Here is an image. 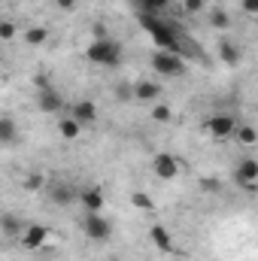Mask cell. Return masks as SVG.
<instances>
[{
  "label": "cell",
  "instance_id": "6da1fadb",
  "mask_svg": "<svg viewBox=\"0 0 258 261\" xmlns=\"http://www.w3.org/2000/svg\"><path fill=\"white\" fill-rule=\"evenodd\" d=\"M137 21H140V28H143V31H149V37H152V43L158 46V52L183 55V40H179L176 28H173V24H167L161 15H146V12H140V15H137Z\"/></svg>",
  "mask_w": 258,
  "mask_h": 261
},
{
  "label": "cell",
  "instance_id": "7a4b0ae2",
  "mask_svg": "<svg viewBox=\"0 0 258 261\" xmlns=\"http://www.w3.org/2000/svg\"><path fill=\"white\" fill-rule=\"evenodd\" d=\"M122 52H125V49H122L119 40L104 37V40H94V43L85 49V58L97 67H116V64H122Z\"/></svg>",
  "mask_w": 258,
  "mask_h": 261
},
{
  "label": "cell",
  "instance_id": "3957f363",
  "mask_svg": "<svg viewBox=\"0 0 258 261\" xmlns=\"http://www.w3.org/2000/svg\"><path fill=\"white\" fill-rule=\"evenodd\" d=\"M82 231H85L88 240H94V243H107V240L113 237V222L104 219L100 213H85V219H82Z\"/></svg>",
  "mask_w": 258,
  "mask_h": 261
},
{
  "label": "cell",
  "instance_id": "277c9868",
  "mask_svg": "<svg viewBox=\"0 0 258 261\" xmlns=\"http://www.w3.org/2000/svg\"><path fill=\"white\" fill-rule=\"evenodd\" d=\"M237 119L234 116H225V113H216V116H210L207 122H203V130L213 137V140H231L234 137V130H237Z\"/></svg>",
  "mask_w": 258,
  "mask_h": 261
},
{
  "label": "cell",
  "instance_id": "5b68a950",
  "mask_svg": "<svg viewBox=\"0 0 258 261\" xmlns=\"http://www.w3.org/2000/svg\"><path fill=\"white\" fill-rule=\"evenodd\" d=\"M152 70L158 76H183L186 61H183V55H173V52H155L152 55Z\"/></svg>",
  "mask_w": 258,
  "mask_h": 261
},
{
  "label": "cell",
  "instance_id": "8992f818",
  "mask_svg": "<svg viewBox=\"0 0 258 261\" xmlns=\"http://www.w3.org/2000/svg\"><path fill=\"white\" fill-rule=\"evenodd\" d=\"M234 182L243 186L246 192H255L258 189V161L255 158H243V161L234 167Z\"/></svg>",
  "mask_w": 258,
  "mask_h": 261
},
{
  "label": "cell",
  "instance_id": "52a82bcc",
  "mask_svg": "<svg viewBox=\"0 0 258 261\" xmlns=\"http://www.w3.org/2000/svg\"><path fill=\"white\" fill-rule=\"evenodd\" d=\"M152 170H155L158 179L170 182V179H176V173H179V161L173 158V152H158V155L152 158Z\"/></svg>",
  "mask_w": 258,
  "mask_h": 261
},
{
  "label": "cell",
  "instance_id": "ba28073f",
  "mask_svg": "<svg viewBox=\"0 0 258 261\" xmlns=\"http://www.w3.org/2000/svg\"><path fill=\"white\" fill-rule=\"evenodd\" d=\"M131 97L134 100H143V103H155V100H161V82L140 79V82L131 85Z\"/></svg>",
  "mask_w": 258,
  "mask_h": 261
},
{
  "label": "cell",
  "instance_id": "9c48e42d",
  "mask_svg": "<svg viewBox=\"0 0 258 261\" xmlns=\"http://www.w3.org/2000/svg\"><path fill=\"white\" fill-rule=\"evenodd\" d=\"M37 107H40V113H49V116H58V113H64V97L55 91V88H43V91H37Z\"/></svg>",
  "mask_w": 258,
  "mask_h": 261
},
{
  "label": "cell",
  "instance_id": "30bf717a",
  "mask_svg": "<svg viewBox=\"0 0 258 261\" xmlns=\"http://www.w3.org/2000/svg\"><path fill=\"white\" fill-rule=\"evenodd\" d=\"M46 237H49V228L40 225V222H31V225H24V231H21V246H24V249H43Z\"/></svg>",
  "mask_w": 258,
  "mask_h": 261
},
{
  "label": "cell",
  "instance_id": "8fae6325",
  "mask_svg": "<svg viewBox=\"0 0 258 261\" xmlns=\"http://www.w3.org/2000/svg\"><path fill=\"white\" fill-rule=\"evenodd\" d=\"M70 116H73L79 125H94L97 107H94V100H76V103L70 107Z\"/></svg>",
  "mask_w": 258,
  "mask_h": 261
},
{
  "label": "cell",
  "instance_id": "7c38bea8",
  "mask_svg": "<svg viewBox=\"0 0 258 261\" xmlns=\"http://www.w3.org/2000/svg\"><path fill=\"white\" fill-rule=\"evenodd\" d=\"M149 240H152V246H155L158 252H173V237H170V231H167L161 222L149 228Z\"/></svg>",
  "mask_w": 258,
  "mask_h": 261
},
{
  "label": "cell",
  "instance_id": "4fadbf2b",
  "mask_svg": "<svg viewBox=\"0 0 258 261\" xmlns=\"http://www.w3.org/2000/svg\"><path fill=\"white\" fill-rule=\"evenodd\" d=\"M21 231H24V222H21L15 213H3V216H0V234H3L6 240L21 237Z\"/></svg>",
  "mask_w": 258,
  "mask_h": 261
},
{
  "label": "cell",
  "instance_id": "5bb4252c",
  "mask_svg": "<svg viewBox=\"0 0 258 261\" xmlns=\"http://www.w3.org/2000/svg\"><path fill=\"white\" fill-rule=\"evenodd\" d=\"M18 143V122L12 116H0V146H15Z\"/></svg>",
  "mask_w": 258,
  "mask_h": 261
},
{
  "label": "cell",
  "instance_id": "9a60e30c",
  "mask_svg": "<svg viewBox=\"0 0 258 261\" xmlns=\"http://www.w3.org/2000/svg\"><path fill=\"white\" fill-rule=\"evenodd\" d=\"M219 58L228 67H237L243 61V49H240L237 43H231V40H222V43H219Z\"/></svg>",
  "mask_w": 258,
  "mask_h": 261
},
{
  "label": "cell",
  "instance_id": "2e32d148",
  "mask_svg": "<svg viewBox=\"0 0 258 261\" xmlns=\"http://www.w3.org/2000/svg\"><path fill=\"white\" fill-rule=\"evenodd\" d=\"M79 200H82V210L85 213H100L104 210V192L100 189H85Z\"/></svg>",
  "mask_w": 258,
  "mask_h": 261
},
{
  "label": "cell",
  "instance_id": "e0dca14e",
  "mask_svg": "<svg viewBox=\"0 0 258 261\" xmlns=\"http://www.w3.org/2000/svg\"><path fill=\"white\" fill-rule=\"evenodd\" d=\"M73 200H76V189H73V186H67V182H55V186H52V203L70 206Z\"/></svg>",
  "mask_w": 258,
  "mask_h": 261
},
{
  "label": "cell",
  "instance_id": "ac0fdd59",
  "mask_svg": "<svg viewBox=\"0 0 258 261\" xmlns=\"http://www.w3.org/2000/svg\"><path fill=\"white\" fill-rule=\"evenodd\" d=\"M58 134H61L64 140H76V137L82 134V125H79L73 116H61V122H58Z\"/></svg>",
  "mask_w": 258,
  "mask_h": 261
},
{
  "label": "cell",
  "instance_id": "d6986e66",
  "mask_svg": "<svg viewBox=\"0 0 258 261\" xmlns=\"http://www.w3.org/2000/svg\"><path fill=\"white\" fill-rule=\"evenodd\" d=\"M46 40H49V31L43 24H34V28L24 31V43H31V46H43Z\"/></svg>",
  "mask_w": 258,
  "mask_h": 261
},
{
  "label": "cell",
  "instance_id": "ffe728a7",
  "mask_svg": "<svg viewBox=\"0 0 258 261\" xmlns=\"http://www.w3.org/2000/svg\"><path fill=\"white\" fill-rule=\"evenodd\" d=\"M140 3V12L146 15H161L164 9H170V0H137Z\"/></svg>",
  "mask_w": 258,
  "mask_h": 261
},
{
  "label": "cell",
  "instance_id": "44dd1931",
  "mask_svg": "<svg viewBox=\"0 0 258 261\" xmlns=\"http://www.w3.org/2000/svg\"><path fill=\"white\" fill-rule=\"evenodd\" d=\"M234 137H237L243 146H255V143H258V130L252 128V125H237Z\"/></svg>",
  "mask_w": 258,
  "mask_h": 261
},
{
  "label": "cell",
  "instance_id": "7402d4cb",
  "mask_svg": "<svg viewBox=\"0 0 258 261\" xmlns=\"http://www.w3.org/2000/svg\"><path fill=\"white\" fill-rule=\"evenodd\" d=\"M210 24L219 28V31H225V28L231 24V15H228L222 6H213V9H210Z\"/></svg>",
  "mask_w": 258,
  "mask_h": 261
},
{
  "label": "cell",
  "instance_id": "603a6c76",
  "mask_svg": "<svg viewBox=\"0 0 258 261\" xmlns=\"http://www.w3.org/2000/svg\"><path fill=\"white\" fill-rule=\"evenodd\" d=\"M222 179L219 176H200V192H207V195H219L222 192Z\"/></svg>",
  "mask_w": 258,
  "mask_h": 261
},
{
  "label": "cell",
  "instance_id": "cb8c5ba5",
  "mask_svg": "<svg viewBox=\"0 0 258 261\" xmlns=\"http://www.w3.org/2000/svg\"><path fill=\"white\" fill-rule=\"evenodd\" d=\"M131 203H134L137 210H146V213H152V210H155V200L146 195V192H134V195H131Z\"/></svg>",
  "mask_w": 258,
  "mask_h": 261
},
{
  "label": "cell",
  "instance_id": "d4e9b609",
  "mask_svg": "<svg viewBox=\"0 0 258 261\" xmlns=\"http://www.w3.org/2000/svg\"><path fill=\"white\" fill-rule=\"evenodd\" d=\"M21 186H24V189H28V192H40V189H43V186H46V176H43V173H28V176H24V182H21Z\"/></svg>",
  "mask_w": 258,
  "mask_h": 261
},
{
  "label": "cell",
  "instance_id": "484cf974",
  "mask_svg": "<svg viewBox=\"0 0 258 261\" xmlns=\"http://www.w3.org/2000/svg\"><path fill=\"white\" fill-rule=\"evenodd\" d=\"M170 116H173V110H170L167 103H155V107H152V119H155V122H170Z\"/></svg>",
  "mask_w": 258,
  "mask_h": 261
},
{
  "label": "cell",
  "instance_id": "4316f807",
  "mask_svg": "<svg viewBox=\"0 0 258 261\" xmlns=\"http://www.w3.org/2000/svg\"><path fill=\"white\" fill-rule=\"evenodd\" d=\"M15 34H18V28H15V21H0V40H3V43H9V40H15Z\"/></svg>",
  "mask_w": 258,
  "mask_h": 261
},
{
  "label": "cell",
  "instance_id": "83f0119b",
  "mask_svg": "<svg viewBox=\"0 0 258 261\" xmlns=\"http://www.w3.org/2000/svg\"><path fill=\"white\" fill-rule=\"evenodd\" d=\"M183 9H186L189 15H197V12L207 9V0H183Z\"/></svg>",
  "mask_w": 258,
  "mask_h": 261
},
{
  "label": "cell",
  "instance_id": "f1b7e54d",
  "mask_svg": "<svg viewBox=\"0 0 258 261\" xmlns=\"http://www.w3.org/2000/svg\"><path fill=\"white\" fill-rule=\"evenodd\" d=\"M240 9L246 15H258V0H240Z\"/></svg>",
  "mask_w": 258,
  "mask_h": 261
},
{
  "label": "cell",
  "instance_id": "f546056e",
  "mask_svg": "<svg viewBox=\"0 0 258 261\" xmlns=\"http://www.w3.org/2000/svg\"><path fill=\"white\" fill-rule=\"evenodd\" d=\"M34 85H37V91H43V88H52L49 76H37V79H34Z\"/></svg>",
  "mask_w": 258,
  "mask_h": 261
},
{
  "label": "cell",
  "instance_id": "4dcf8cb0",
  "mask_svg": "<svg viewBox=\"0 0 258 261\" xmlns=\"http://www.w3.org/2000/svg\"><path fill=\"white\" fill-rule=\"evenodd\" d=\"M55 3H58L61 9H73V6H76V0H55Z\"/></svg>",
  "mask_w": 258,
  "mask_h": 261
},
{
  "label": "cell",
  "instance_id": "1f68e13d",
  "mask_svg": "<svg viewBox=\"0 0 258 261\" xmlns=\"http://www.w3.org/2000/svg\"><path fill=\"white\" fill-rule=\"evenodd\" d=\"M110 261H119V258H110Z\"/></svg>",
  "mask_w": 258,
  "mask_h": 261
},
{
  "label": "cell",
  "instance_id": "d6a6232c",
  "mask_svg": "<svg viewBox=\"0 0 258 261\" xmlns=\"http://www.w3.org/2000/svg\"><path fill=\"white\" fill-rule=\"evenodd\" d=\"M0 21H3V18H0Z\"/></svg>",
  "mask_w": 258,
  "mask_h": 261
}]
</instances>
